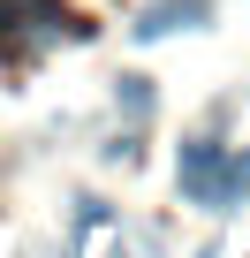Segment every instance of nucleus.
Wrapping results in <instances>:
<instances>
[{
	"label": "nucleus",
	"instance_id": "f257e3e1",
	"mask_svg": "<svg viewBox=\"0 0 250 258\" xmlns=\"http://www.w3.org/2000/svg\"><path fill=\"white\" fill-rule=\"evenodd\" d=\"M175 182L197 213H242L250 205V152L220 145V137H182L175 152Z\"/></svg>",
	"mask_w": 250,
	"mask_h": 258
},
{
	"label": "nucleus",
	"instance_id": "f03ea898",
	"mask_svg": "<svg viewBox=\"0 0 250 258\" xmlns=\"http://www.w3.org/2000/svg\"><path fill=\"white\" fill-rule=\"evenodd\" d=\"M68 38H91L68 0H0V61H38Z\"/></svg>",
	"mask_w": 250,
	"mask_h": 258
},
{
	"label": "nucleus",
	"instance_id": "7ed1b4c3",
	"mask_svg": "<svg viewBox=\"0 0 250 258\" xmlns=\"http://www.w3.org/2000/svg\"><path fill=\"white\" fill-rule=\"evenodd\" d=\"M212 16V0H152L137 16V38H175V31H197Z\"/></svg>",
	"mask_w": 250,
	"mask_h": 258
},
{
	"label": "nucleus",
	"instance_id": "20e7f679",
	"mask_svg": "<svg viewBox=\"0 0 250 258\" xmlns=\"http://www.w3.org/2000/svg\"><path fill=\"white\" fill-rule=\"evenodd\" d=\"M114 99H121V121H144V114H152V106H159V99H152V84H144V76H121V91H114Z\"/></svg>",
	"mask_w": 250,
	"mask_h": 258
}]
</instances>
